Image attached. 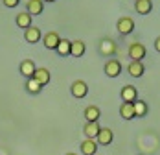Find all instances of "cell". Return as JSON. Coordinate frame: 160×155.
<instances>
[{"mask_svg":"<svg viewBox=\"0 0 160 155\" xmlns=\"http://www.w3.org/2000/svg\"><path fill=\"white\" fill-rule=\"evenodd\" d=\"M70 94H72L74 98L81 100V98H85V96L88 94V85H87L83 79H76V81L70 85Z\"/></svg>","mask_w":160,"mask_h":155,"instance_id":"1","label":"cell"},{"mask_svg":"<svg viewBox=\"0 0 160 155\" xmlns=\"http://www.w3.org/2000/svg\"><path fill=\"white\" fill-rule=\"evenodd\" d=\"M116 28H118V33L129 35V33H132V30H134V20L131 17H120L118 22H116Z\"/></svg>","mask_w":160,"mask_h":155,"instance_id":"2","label":"cell"},{"mask_svg":"<svg viewBox=\"0 0 160 155\" xmlns=\"http://www.w3.org/2000/svg\"><path fill=\"white\" fill-rule=\"evenodd\" d=\"M145 54H147V50L142 43H132L131 46H129V57H131V61H142L145 57Z\"/></svg>","mask_w":160,"mask_h":155,"instance_id":"3","label":"cell"},{"mask_svg":"<svg viewBox=\"0 0 160 155\" xmlns=\"http://www.w3.org/2000/svg\"><path fill=\"white\" fill-rule=\"evenodd\" d=\"M103 72L109 78H118L122 74V63L118 61V59H109V61L105 63V67H103Z\"/></svg>","mask_w":160,"mask_h":155,"instance_id":"4","label":"cell"},{"mask_svg":"<svg viewBox=\"0 0 160 155\" xmlns=\"http://www.w3.org/2000/svg\"><path fill=\"white\" fill-rule=\"evenodd\" d=\"M41 39H42V31H41V28H37V26H30L28 30H24V41H26V43H30V45H37Z\"/></svg>","mask_w":160,"mask_h":155,"instance_id":"5","label":"cell"},{"mask_svg":"<svg viewBox=\"0 0 160 155\" xmlns=\"http://www.w3.org/2000/svg\"><path fill=\"white\" fill-rule=\"evenodd\" d=\"M112 140H114V133H112V129H109V127H101L99 133H98V137H96L98 146H109Z\"/></svg>","mask_w":160,"mask_h":155,"instance_id":"6","label":"cell"},{"mask_svg":"<svg viewBox=\"0 0 160 155\" xmlns=\"http://www.w3.org/2000/svg\"><path fill=\"white\" fill-rule=\"evenodd\" d=\"M33 79H35L41 87H46V85L50 83V79H52V76H50V70H48V68H44V67L37 68V70H35V74H33Z\"/></svg>","mask_w":160,"mask_h":155,"instance_id":"7","label":"cell"},{"mask_svg":"<svg viewBox=\"0 0 160 155\" xmlns=\"http://www.w3.org/2000/svg\"><path fill=\"white\" fill-rule=\"evenodd\" d=\"M26 11L32 17L41 15V13L44 11V2H42V0H28V2H26Z\"/></svg>","mask_w":160,"mask_h":155,"instance_id":"8","label":"cell"},{"mask_svg":"<svg viewBox=\"0 0 160 155\" xmlns=\"http://www.w3.org/2000/svg\"><path fill=\"white\" fill-rule=\"evenodd\" d=\"M120 96H122L123 102H131V104H132V102L138 100V91H136V87H132V85H123Z\"/></svg>","mask_w":160,"mask_h":155,"instance_id":"9","label":"cell"},{"mask_svg":"<svg viewBox=\"0 0 160 155\" xmlns=\"http://www.w3.org/2000/svg\"><path fill=\"white\" fill-rule=\"evenodd\" d=\"M42 41H44V46L48 48V50H55L57 45H59V41H61V37H59L57 31H48V33H44Z\"/></svg>","mask_w":160,"mask_h":155,"instance_id":"10","label":"cell"},{"mask_svg":"<svg viewBox=\"0 0 160 155\" xmlns=\"http://www.w3.org/2000/svg\"><path fill=\"white\" fill-rule=\"evenodd\" d=\"M98 148L99 146H98L96 139H85L81 142V153L83 155H96Z\"/></svg>","mask_w":160,"mask_h":155,"instance_id":"11","label":"cell"},{"mask_svg":"<svg viewBox=\"0 0 160 155\" xmlns=\"http://www.w3.org/2000/svg\"><path fill=\"white\" fill-rule=\"evenodd\" d=\"M32 20H33V17L28 13V11H22V13H17L15 17V22H17V26L18 28H22V30H28L30 26H33L32 24Z\"/></svg>","mask_w":160,"mask_h":155,"instance_id":"12","label":"cell"},{"mask_svg":"<svg viewBox=\"0 0 160 155\" xmlns=\"http://www.w3.org/2000/svg\"><path fill=\"white\" fill-rule=\"evenodd\" d=\"M101 126L99 122H87L83 126V133H85V139H96L98 133H99Z\"/></svg>","mask_w":160,"mask_h":155,"instance_id":"13","label":"cell"},{"mask_svg":"<svg viewBox=\"0 0 160 155\" xmlns=\"http://www.w3.org/2000/svg\"><path fill=\"white\" fill-rule=\"evenodd\" d=\"M18 70H20L22 76L28 79V78H33L35 70H37V67H35V63H33L32 59H24V61L20 63V68H18Z\"/></svg>","mask_w":160,"mask_h":155,"instance_id":"14","label":"cell"},{"mask_svg":"<svg viewBox=\"0 0 160 155\" xmlns=\"http://www.w3.org/2000/svg\"><path fill=\"white\" fill-rule=\"evenodd\" d=\"M127 72L131 74L132 78H142L145 72V67L142 61H131L127 67Z\"/></svg>","mask_w":160,"mask_h":155,"instance_id":"15","label":"cell"},{"mask_svg":"<svg viewBox=\"0 0 160 155\" xmlns=\"http://www.w3.org/2000/svg\"><path fill=\"white\" fill-rule=\"evenodd\" d=\"M134 9L140 15H149L153 9V2L151 0H134Z\"/></svg>","mask_w":160,"mask_h":155,"instance_id":"16","label":"cell"},{"mask_svg":"<svg viewBox=\"0 0 160 155\" xmlns=\"http://www.w3.org/2000/svg\"><path fill=\"white\" fill-rule=\"evenodd\" d=\"M99 52H101L103 56H114V52H116V43H114L112 39H101V43H99Z\"/></svg>","mask_w":160,"mask_h":155,"instance_id":"17","label":"cell"},{"mask_svg":"<svg viewBox=\"0 0 160 155\" xmlns=\"http://www.w3.org/2000/svg\"><path fill=\"white\" fill-rule=\"evenodd\" d=\"M120 115H122L123 120H132V118H136V115H134V105H132L131 102H123V104L120 105Z\"/></svg>","mask_w":160,"mask_h":155,"instance_id":"18","label":"cell"},{"mask_svg":"<svg viewBox=\"0 0 160 155\" xmlns=\"http://www.w3.org/2000/svg\"><path fill=\"white\" fill-rule=\"evenodd\" d=\"M83 115H85L87 122H98L99 116H101V111H99V107H96V105H88V107L85 109Z\"/></svg>","mask_w":160,"mask_h":155,"instance_id":"19","label":"cell"},{"mask_svg":"<svg viewBox=\"0 0 160 155\" xmlns=\"http://www.w3.org/2000/svg\"><path fill=\"white\" fill-rule=\"evenodd\" d=\"M85 50H87V46H85V43L83 41H72V46H70V56H74V57H83V54H85Z\"/></svg>","mask_w":160,"mask_h":155,"instance_id":"20","label":"cell"},{"mask_svg":"<svg viewBox=\"0 0 160 155\" xmlns=\"http://www.w3.org/2000/svg\"><path fill=\"white\" fill-rule=\"evenodd\" d=\"M70 46H72V41L61 37V41H59V45H57V48H55V52H57L61 57H66V56H70Z\"/></svg>","mask_w":160,"mask_h":155,"instance_id":"21","label":"cell"},{"mask_svg":"<svg viewBox=\"0 0 160 155\" xmlns=\"http://www.w3.org/2000/svg\"><path fill=\"white\" fill-rule=\"evenodd\" d=\"M132 105H134V115H136V118H142V116H145V115L149 113V107H147V104H145L144 100H136V102H132Z\"/></svg>","mask_w":160,"mask_h":155,"instance_id":"22","label":"cell"},{"mask_svg":"<svg viewBox=\"0 0 160 155\" xmlns=\"http://www.w3.org/2000/svg\"><path fill=\"white\" fill-rule=\"evenodd\" d=\"M24 87H26V91H28L30 94H39L41 91H42V87H41L33 78H28V79H26V85H24Z\"/></svg>","mask_w":160,"mask_h":155,"instance_id":"23","label":"cell"},{"mask_svg":"<svg viewBox=\"0 0 160 155\" xmlns=\"http://www.w3.org/2000/svg\"><path fill=\"white\" fill-rule=\"evenodd\" d=\"M2 4L6 6V8H15L20 4V0H2Z\"/></svg>","mask_w":160,"mask_h":155,"instance_id":"24","label":"cell"},{"mask_svg":"<svg viewBox=\"0 0 160 155\" xmlns=\"http://www.w3.org/2000/svg\"><path fill=\"white\" fill-rule=\"evenodd\" d=\"M155 50H157V52H160V35L155 39Z\"/></svg>","mask_w":160,"mask_h":155,"instance_id":"25","label":"cell"},{"mask_svg":"<svg viewBox=\"0 0 160 155\" xmlns=\"http://www.w3.org/2000/svg\"><path fill=\"white\" fill-rule=\"evenodd\" d=\"M42 2H55V0H42Z\"/></svg>","mask_w":160,"mask_h":155,"instance_id":"26","label":"cell"},{"mask_svg":"<svg viewBox=\"0 0 160 155\" xmlns=\"http://www.w3.org/2000/svg\"><path fill=\"white\" fill-rule=\"evenodd\" d=\"M66 155H78V153H66Z\"/></svg>","mask_w":160,"mask_h":155,"instance_id":"27","label":"cell"}]
</instances>
